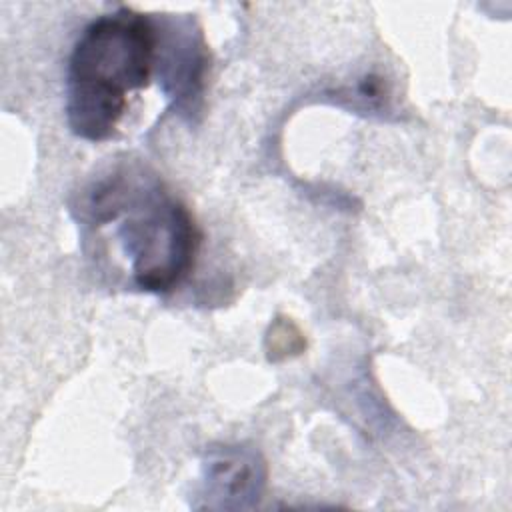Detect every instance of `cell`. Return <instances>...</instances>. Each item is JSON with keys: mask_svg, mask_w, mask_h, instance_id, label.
<instances>
[{"mask_svg": "<svg viewBox=\"0 0 512 512\" xmlns=\"http://www.w3.org/2000/svg\"><path fill=\"white\" fill-rule=\"evenodd\" d=\"M84 212L98 228L116 224V238L140 290L170 292L194 268L200 232L190 210L156 176L120 166L98 180Z\"/></svg>", "mask_w": 512, "mask_h": 512, "instance_id": "obj_1", "label": "cell"}, {"mask_svg": "<svg viewBox=\"0 0 512 512\" xmlns=\"http://www.w3.org/2000/svg\"><path fill=\"white\" fill-rule=\"evenodd\" d=\"M156 48L158 26L128 6L82 30L66 78V120L76 136L100 142L114 134L128 106L126 94L148 86Z\"/></svg>", "mask_w": 512, "mask_h": 512, "instance_id": "obj_2", "label": "cell"}, {"mask_svg": "<svg viewBox=\"0 0 512 512\" xmlns=\"http://www.w3.org/2000/svg\"><path fill=\"white\" fill-rule=\"evenodd\" d=\"M268 480L264 456L248 444H220L206 450L196 508L252 510Z\"/></svg>", "mask_w": 512, "mask_h": 512, "instance_id": "obj_3", "label": "cell"}, {"mask_svg": "<svg viewBox=\"0 0 512 512\" xmlns=\"http://www.w3.org/2000/svg\"><path fill=\"white\" fill-rule=\"evenodd\" d=\"M208 68V48L200 28H192V20H176L164 36L158 30L156 72L174 106L192 116L202 106L204 78Z\"/></svg>", "mask_w": 512, "mask_h": 512, "instance_id": "obj_4", "label": "cell"}]
</instances>
